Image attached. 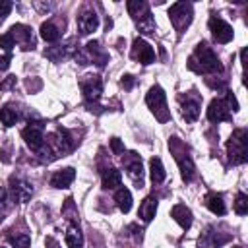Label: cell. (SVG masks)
<instances>
[{"instance_id":"33","label":"cell","mask_w":248,"mask_h":248,"mask_svg":"<svg viewBox=\"0 0 248 248\" xmlns=\"http://www.w3.org/2000/svg\"><path fill=\"white\" fill-rule=\"evenodd\" d=\"M225 103H227L229 110H232V112L238 110V101H236V97L232 95V91H227V95H225Z\"/></svg>"},{"instance_id":"8","label":"cell","mask_w":248,"mask_h":248,"mask_svg":"<svg viewBox=\"0 0 248 248\" xmlns=\"http://www.w3.org/2000/svg\"><path fill=\"white\" fill-rule=\"evenodd\" d=\"M124 167L128 170V176L138 184V188L143 186V165H141V157L138 153H128L126 157H122Z\"/></svg>"},{"instance_id":"35","label":"cell","mask_w":248,"mask_h":248,"mask_svg":"<svg viewBox=\"0 0 248 248\" xmlns=\"http://www.w3.org/2000/svg\"><path fill=\"white\" fill-rule=\"evenodd\" d=\"M110 149H112V153H114V155L124 153V145H122V141H120L118 138H112V140H110Z\"/></svg>"},{"instance_id":"25","label":"cell","mask_w":248,"mask_h":248,"mask_svg":"<svg viewBox=\"0 0 248 248\" xmlns=\"http://www.w3.org/2000/svg\"><path fill=\"white\" fill-rule=\"evenodd\" d=\"M149 170H151V182H153V184H161V182L165 180V176H167L165 167H163V163H161L159 157H151V161H149Z\"/></svg>"},{"instance_id":"1","label":"cell","mask_w":248,"mask_h":248,"mask_svg":"<svg viewBox=\"0 0 248 248\" xmlns=\"http://www.w3.org/2000/svg\"><path fill=\"white\" fill-rule=\"evenodd\" d=\"M188 68L198 72V74H211V72H223V66L217 58V54L205 45V43H200L196 46V52L194 56H190L188 60Z\"/></svg>"},{"instance_id":"32","label":"cell","mask_w":248,"mask_h":248,"mask_svg":"<svg viewBox=\"0 0 248 248\" xmlns=\"http://www.w3.org/2000/svg\"><path fill=\"white\" fill-rule=\"evenodd\" d=\"M14 39H12V35L10 33H4V35H0V46L6 50V54H10V50L14 48Z\"/></svg>"},{"instance_id":"9","label":"cell","mask_w":248,"mask_h":248,"mask_svg":"<svg viewBox=\"0 0 248 248\" xmlns=\"http://www.w3.org/2000/svg\"><path fill=\"white\" fill-rule=\"evenodd\" d=\"M209 29H211V35H213V39L217 41V43H221V45H225V43H229L231 39H232V27L225 21V19H221V17H217V16H213V17H209Z\"/></svg>"},{"instance_id":"30","label":"cell","mask_w":248,"mask_h":248,"mask_svg":"<svg viewBox=\"0 0 248 248\" xmlns=\"http://www.w3.org/2000/svg\"><path fill=\"white\" fill-rule=\"evenodd\" d=\"M136 25H138V29H140L141 33H153V31H155V21H153V16H147V17L140 19Z\"/></svg>"},{"instance_id":"5","label":"cell","mask_w":248,"mask_h":248,"mask_svg":"<svg viewBox=\"0 0 248 248\" xmlns=\"http://www.w3.org/2000/svg\"><path fill=\"white\" fill-rule=\"evenodd\" d=\"M169 147L172 149L174 159L178 161V167H180V174H182V178H184L186 182H190V180L194 178V170H196V167H194L192 159L186 155V151H180L184 145L178 141V138H172V140L169 141Z\"/></svg>"},{"instance_id":"24","label":"cell","mask_w":248,"mask_h":248,"mask_svg":"<svg viewBox=\"0 0 248 248\" xmlns=\"http://www.w3.org/2000/svg\"><path fill=\"white\" fill-rule=\"evenodd\" d=\"M114 202H116V205H118V209L122 213H128L132 209V194H130V190L128 188H118L116 194H114Z\"/></svg>"},{"instance_id":"3","label":"cell","mask_w":248,"mask_h":248,"mask_svg":"<svg viewBox=\"0 0 248 248\" xmlns=\"http://www.w3.org/2000/svg\"><path fill=\"white\" fill-rule=\"evenodd\" d=\"M145 103H147V107L151 108V112L155 114V118L159 122H167L170 118V112L167 108V95L159 85H153L149 89V93L145 97Z\"/></svg>"},{"instance_id":"17","label":"cell","mask_w":248,"mask_h":248,"mask_svg":"<svg viewBox=\"0 0 248 248\" xmlns=\"http://www.w3.org/2000/svg\"><path fill=\"white\" fill-rule=\"evenodd\" d=\"M170 215H172V219H174L182 229H190V227H192V211H190L184 203H176V205L172 207Z\"/></svg>"},{"instance_id":"37","label":"cell","mask_w":248,"mask_h":248,"mask_svg":"<svg viewBox=\"0 0 248 248\" xmlns=\"http://www.w3.org/2000/svg\"><path fill=\"white\" fill-rule=\"evenodd\" d=\"M16 85V76H8L4 81H0V89H12Z\"/></svg>"},{"instance_id":"11","label":"cell","mask_w":248,"mask_h":248,"mask_svg":"<svg viewBox=\"0 0 248 248\" xmlns=\"http://www.w3.org/2000/svg\"><path fill=\"white\" fill-rule=\"evenodd\" d=\"M207 118L211 122H227V120L232 118V114H231V110H229V107H227L225 101L213 99L209 103V108H207Z\"/></svg>"},{"instance_id":"16","label":"cell","mask_w":248,"mask_h":248,"mask_svg":"<svg viewBox=\"0 0 248 248\" xmlns=\"http://www.w3.org/2000/svg\"><path fill=\"white\" fill-rule=\"evenodd\" d=\"M85 52H87V56H85V58L93 60L97 66H105V64H107V60H108L107 52L101 48V45H99L97 41H89V43L85 45Z\"/></svg>"},{"instance_id":"2","label":"cell","mask_w":248,"mask_h":248,"mask_svg":"<svg viewBox=\"0 0 248 248\" xmlns=\"http://www.w3.org/2000/svg\"><path fill=\"white\" fill-rule=\"evenodd\" d=\"M227 151H229V161L232 165H242L248 159V132L244 128L232 132L227 143Z\"/></svg>"},{"instance_id":"27","label":"cell","mask_w":248,"mask_h":248,"mask_svg":"<svg viewBox=\"0 0 248 248\" xmlns=\"http://www.w3.org/2000/svg\"><path fill=\"white\" fill-rule=\"evenodd\" d=\"M182 116L186 118V122H196L200 116V103L198 101H186L182 105Z\"/></svg>"},{"instance_id":"19","label":"cell","mask_w":248,"mask_h":248,"mask_svg":"<svg viewBox=\"0 0 248 248\" xmlns=\"http://www.w3.org/2000/svg\"><path fill=\"white\" fill-rule=\"evenodd\" d=\"M120 182H122V174H120L118 169L108 167V169L103 170V188L105 190H114V188L120 186Z\"/></svg>"},{"instance_id":"34","label":"cell","mask_w":248,"mask_h":248,"mask_svg":"<svg viewBox=\"0 0 248 248\" xmlns=\"http://www.w3.org/2000/svg\"><path fill=\"white\" fill-rule=\"evenodd\" d=\"M10 10H12V2H8V0H0V23L6 19V16L10 14Z\"/></svg>"},{"instance_id":"42","label":"cell","mask_w":248,"mask_h":248,"mask_svg":"<svg viewBox=\"0 0 248 248\" xmlns=\"http://www.w3.org/2000/svg\"><path fill=\"white\" fill-rule=\"evenodd\" d=\"M232 248H242V246H232Z\"/></svg>"},{"instance_id":"4","label":"cell","mask_w":248,"mask_h":248,"mask_svg":"<svg viewBox=\"0 0 248 248\" xmlns=\"http://www.w3.org/2000/svg\"><path fill=\"white\" fill-rule=\"evenodd\" d=\"M79 89L87 101V105H95L99 99H101V93H103V81L99 76H93V74H87V76H81L79 79Z\"/></svg>"},{"instance_id":"41","label":"cell","mask_w":248,"mask_h":248,"mask_svg":"<svg viewBox=\"0 0 248 248\" xmlns=\"http://www.w3.org/2000/svg\"><path fill=\"white\" fill-rule=\"evenodd\" d=\"M45 244H46V248H60V246H58V242H56V240H54L52 236H46Z\"/></svg>"},{"instance_id":"7","label":"cell","mask_w":248,"mask_h":248,"mask_svg":"<svg viewBox=\"0 0 248 248\" xmlns=\"http://www.w3.org/2000/svg\"><path fill=\"white\" fill-rule=\"evenodd\" d=\"M21 138L25 140L27 147H31L33 151H41V147L45 145V126L41 122H29L21 130Z\"/></svg>"},{"instance_id":"31","label":"cell","mask_w":248,"mask_h":248,"mask_svg":"<svg viewBox=\"0 0 248 248\" xmlns=\"http://www.w3.org/2000/svg\"><path fill=\"white\" fill-rule=\"evenodd\" d=\"M10 242L14 248H29L31 238L27 234H16V236H10Z\"/></svg>"},{"instance_id":"22","label":"cell","mask_w":248,"mask_h":248,"mask_svg":"<svg viewBox=\"0 0 248 248\" xmlns=\"http://www.w3.org/2000/svg\"><path fill=\"white\" fill-rule=\"evenodd\" d=\"M229 240V236H219V232H215L213 229H207L205 232H203V236L200 238V244L203 246V248H219L223 242H227Z\"/></svg>"},{"instance_id":"6","label":"cell","mask_w":248,"mask_h":248,"mask_svg":"<svg viewBox=\"0 0 248 248\" xmlns=\"http://www.w3.org/2000/svg\"><path fill=\"white\" fill-rule=\"evenodd\" d=\"M169 17L174 25V29L178 33H182V29L188 27V23L192 21V4L190 2H176L170 6L169 10Z\"/></svg>"},{"instance_id":"12","label":"cell","mask_w":248,"mask_h":248,"mask_svg":"<svg viewBox=\"0 0 248 248\" xmlns=\"http://www.w3.org/2000/svg\"><path fill=\"white\" fill-rule=\"evenodd\" d=\"M10 35L14 39V43H19L23 45V48H33L35 46V39L31 35V29L27 25H21V23H16L12 29H10Z\"/></svg>"},{"instance_id":"40","label":"cell","mask_w":248,"mask_h":248,"mask_svg":"<svg viewBox=\"0 0 248 248\" xmlns=\"http://www.w3.org/2000/svg\"><path fill=\"white\" fill-rule=\"evenodd\" d=\"M122 85H124L126 89H132V85H134V78H132V76H124V78H122Z\"/></svg>"},{"instance_id":"39","label":"cell","mask_w":248,"mask_h":248,"mask_svg":"<svg viewBox=\"0 0 248 248\" xmlns=\"http://www.w3.org/2000/svg\"><path fill=\"white\" fill-rule=\"evenodd\" d=\"M130 231L134 232V238H136V240H141V236H143L141 232H143V231H141L138 225H130Z\"/></svg>"},{"instance_id":"38","label":"cell","mask_w":248,"mask_h":248,"mask_svg":"<svg viewBox=\"0 0 248 248\" xmlns=\"http://www.w3.org/2000/svg\"><path fill=\"white\" fill-rule=\"evenodd\" d=\"M10 62H12V54L0 56V70H8L10 68Z\"/></svg>"},{"instance_id":"13","label":"cell","mask_w":248,"mask_h":248,"mask_svg":"<svg viewBox=\"0 0 248 248\" xmlns=\"http://www.w3.org/2000/svg\"><path fill=\"white\" fill-rule=\"evenodd\" d=\"M99 27V16L93 10H85L78 17V29L81 35H89Z\"/></svg>"},{"instance_id":"18","label":"cell","mask_w":248,"mask_h":248,"mask_svg":"<svg viewBox=\"0 0 248 248\" xmlns=\"http://www.w3.org/2000/svg\"><path fill=\"white\" fill-rule=\"evenodd\" d=\"M126 6H128V12H130V16L134 17L136 23H138L140 19L151 16V12H149V4H147V2H141V0H130Z\"/></svg>"},{"instance_id":"20","label":"cell","mask_w":248,"mask_h":248,"mask_svg":"<svg viewBox=\"0 0 248 248\" xmlns=\"http://www.w3.org/2000/svg\"><path fill=\"white\" fill-rule=\"evenodd\" d=\"M155 211H157V200H155L153 196H147V198L141 202L138 215L141 217L143 223H149V221L155 217Z\"/></svg>"},{"instance_id":"23","label":"cell","mask_w":248,"mask_h":248,"mask_svg":"<svg viewBox=\"0 0 248 248\" xmlns=\"http://www.w3.org/2000/svg\"><path fill=\"white\" fill-rule=\"evenodd\" d=\"M66 244H68V248H81L83 246V234L76 223H72L66 231Z\"/></svg>"},{"instance_id":"15","label":"cell","mask_w":248,"mask_h":248,"mask_svg":"<svg viewBox=\"0 0 248 248\" xmlns=\"http://www.w3.org/2000/svg\"><path fill=\"white\" fill-rule=\"evenodd\" d=\"M76 178V170L72 167L68 169H62V170H56L52 176H50V186L54 188H68Z\"/></svg>"},{"instance_id":"26","label":"cell","mask_w":248,"mask_h":248,"mask_svg":"<svg viewBox=\"0 0 248 248\" xmlns=\"http://www.w3.org/2000/svg\"><path fill=\"white\" fill-rule=\"evenodd\" d=\"M17 118H19V114H17V110H16L14 105H4L0 108V122L4 126H14L17 122Z\"/></svg>"},{"instance_id":"28","label":"cell","mask_w":248,"mask_h":248,"mask_svg":"<svg viewBox=\"0 0 248 248\" xmlns=\"http://www.w3.org/2000/svg\"><path fill=\"white\" fill-rule=\"evenodd\" d=\"M41 37H43L46 43H54V41L60 39V31H58V27H56L54 23L45 21V23L41 25Z\"/></svg>"},{"instance_id":"29","label":"cell","mask_w":248,"mask_h":248,"mask_svg":"<svg viewBox=\"0 0 248 248\" xmlns=\"http://www.w3.org/2000/svg\"><path fill=\"white\" fill-rule=\"evenodd\" d=\"M234 211L238 213V215H246L248 213V198H246V194H238L236 196V202H234Z\"/></svg>"},{"instance_id":"10","label":"cell","mask_w":248,"mask_h":248,"mask_svg":"<svg viewBox=\"0 0 248 248\" xmlns=\"http://www.w3.org/2000/svg\"><path fill=\"white\" fill-rule=\"evenodd\" d=\"M132 58H136L141 64H151V62H155V50L147 41L136 39L132 45Z\"/></svg>"},{"instance_id":"14","label":"cell","mask_w":248,"mask_h":248,"mask_svg":"<svg viewBox=\"0 0 248 248\" xmlns=\"http://www.w3.org/2000/svg\"><path fill=\"white\" fill-rule=\"evenodd\" d=\"M12 198L16 202H27L33 196V188L29 182L21 180V178H12Z\"/></svg>"},{"instance_id":"21","label":"cell","mask_w":248,"mask_h":248,"mask_svg":"<svg viewBox=\"0 0 248 248\" xmlns=\"http://www.w3.org/2000/svg\"><path fill=\"white\" fill-rule=\"evenodd\" d=\"M205 205L215 215H225L227 213V207H225V202H223V196L221 194H215V192L207 194L205 196Z\"/></svg>"},{"instance_id":"36","label":"cell","mask_w":248,"mask_h":248,"mask_svg":"<svg viewBox=\"0 0 248 248\" xmlns=\"http://www.w3.org/2000/svg\"><path fill=\"white\" fill-rule=\"evenodd\" d=\"M4 215H6V190L0 188V221L4 219Z\"/></svg>"},{"instance_id":"43","label":"cell","mask_w":248,"mask_h":248,"mask_svg":"<svg viewBox=\"0 0 248 248\" xmlns=\"http://www.w3.org/2000/svg\"><path fill=\"white\" fill-rule=\"evenodd\" d=\"M0 248H2V246H0Z\"/></svg>"}]
</instances>
